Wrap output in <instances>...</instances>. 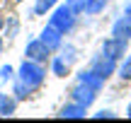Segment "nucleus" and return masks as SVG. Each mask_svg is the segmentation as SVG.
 Returning <instances> with one entry per match:
<instances>
[{
    "label": "nucleus",
    "mask_w": 131,
    "mask_h": 123,
    "mask_svg": "<svg viewBox=\"0 0 131 123\" xmlns=\"http://www.w3.org/2000/svg\"><path fill=\"white\" fill-rule=\"evenodd\" d=\"M3 39H7V41H15L19 34V17L17 14H7V19H5V27H3Z\"/></svg>",
    "instance_id": "obj_10"
},
{
    "label": "nucleus",
    "mask_w": 131,
    "mask_h": 123,
    "mask_svg": "<svg viewBox=\"0 0 131 123\" xmlns=\"http://www.w3.org/2000/svg\"><path fill=\"white\" fill-rule=\"evenodd\" d=\"M75 80H78V82H85V85H90V87H95L97 92H100V89L104 87V80H102L100 75H95L92 70H80Z\"/></svg>",
    "instance_id": "obj_11"
},
{
    "label": "nucleus",
    "mask_w": 131,
    "mask_h": 123,
    "mask_svg": "<svg viewBox=\"0 0 131 123\" xmlns=\"http://www.w3.org/2000/svg\"><path fill=\"white\" fill-rule=\"evenodd\" d=\"M3 51H5V39L0 36V58H3Z\"/></svg>",
    "instance_id": "obj_22"
},
{
    "label": "nucleus",
    "mask_w": 131,
    "mask_h": 123,
    "mask_svg": "<svg viewBox=\"0 0 131 123\" xmlns=\"http://www.w3.org/2000/svg\"><path fill=\"white\" fill-rule=\"evenodd\" d=\"M12 94H15V99H17V101H22V99H27L32 92H29L27 87H24L22 82L17 80V77H15V80H12Z\"/></svg>",
    "instance_id": "obj_17"
},
{
    "label": "nucleus",
    "mask_w": 131,
    "mask_h": 123,
    "mask_svg": "<svg viewBox=\"0 0 131 123\" xmlns=\"http://www.w3.org/2000/svg\"><path fill=\"white\" fill-rule=\"evenodd\" d=\"M15 109H17V99L0 92V116H12Z\"/></svg>",
    "instance_id": "obj_13"
},
{
    "label": "nucleus",
    "mask_w": 131,
    "mask_h": 123,
    "mask_svg": "<svg viewBox=\"0 0 131 123\" xmlns=\"http://www.w3.org/2000/svg\"><path fill=\"white\" fill-rule=\"evenodd\" d=\"M49 63H51V72H53L56 77H66V75H70V63H68V60H63L61 56H53Z\"/></svg>",
    "instance_id": "obj_12"
},
{
    "label": "nucleus",
    "mask_w": 131,
    "mask_h": 123,
    "mask_svg": "<svg viewBox=\"0 0 131 123\" xmlns=\"http://www.w3.org/2000/svg\"><path fill=\"white\" fill-rule=\"evenodd\" d=\"M70 99L90 109V106L95 104V99H97V89L90 87V85H85V82H75V87L70 89Z\"/></svg>",
    "instance_id": "obj_5"
},
{
    "label": "nucleus",
    "mask_w": 131,
    "mask_h": 123,
    "mask_svg": "<svg viewBox=\"0 0 131 123\" xmlns=\"http://www.w3.org/2000/svg\"><path fill=\"white\" fill-rule=\"evenodd\" d=\"M112 36H117V39H131V17H119L117 22L112 24Z\"/></svg>",
    "instance_id": "obj_9"
},
{
    "label": "nucleus",
    "mask_w": 131,
    "mask_h": 123,
    "mask_svg": "<svg viewBox=\"0 0 131 123\" xmlns=\"http://www.w3.org/2000/svg\"><path fill=\"white\" fill-rule=\"evenodd\" d=\"M58 51H61L58 56H61L63 60H68L70 65H73V63L78 60V48H75L73 43H61V48H58Z\"/></svg>",
    "instance_id": "obj_15"
},
{
    "label": "nucleus",
    "mask_w": 131,
    "mask_h": 123,
    "mask_svg": "<svg viewBox=\"0 0 131 123\" xmlns=\"http://www.w3.org/2000/svg\"><path fill=\"white\" fill-rule=\"evenodd\" d=\"M39 39H41V41L51 48V53L58 51V48H61V43H63V34L58 32L53 24H44V29L39 32Z\"/></svg>",
    "instance_id": "obj_7"
},
{
    "label": "nucleus",
    "mask_w": 131,
    "mask_h": 123,
    "mask_svg": "<svg viewBox=\"0 0 131 123\" xmlns=\"http://www.w3.org/2000/svg\"><path fill=\"white\" fill-rule=\"evenodd\" d=\"M12 3H15V5H19V3H27V0H12Z\"/></svg>",
    "instance_id": "obj_26"
},
{
    "label": "nucleus",
    "mask_w": 131,
    "mask_h": 123,
    "mask_svg": "<svg viewBox=\"0 0 131 123\" xmlns=\"http://www.w3.org/2000/svg\"><path fill=\"white\" fill-rule=\"evenodd\" d=\"M90 70H92L95 75H100L104 82H107L109 77L117 72V60H114V58H109V56H104V53H100V56L92 58V63H90Z\"/></svg>",
    "instance_id": "obj_4"
},
{
    "label": "nucleus",
    "mask_w": 131,
    "mask_h": 123,
    "mask_svg": "<svg viewBox=\"0 0 131 123\" xmlns=\"http://www.w3.org/2000/svg\"><path fill=\"white\" fill-rule=\"evenodd\" d=\"M117 75L122 77L124 82H129V80H131V56H124L122 65L117 68Z\"/></svg>",
    "instance_id": "obj_16"
},
{
    "label": "nucleus",
    "mask_w": 131,
    "mask_h": 123,
    "mask_svg": "<svg viewBox=\"0 0 131 123\" xmlns=\"http://www.w3.org/2000/svg\"><path fill=\"white\" fill-rule=\"evenodd\" d=\"M15 80V68L12 65H3L0 68V82H12Z\"/></svg>",
    "instance_id": "obj_20"
},
{
    "label": "nucleus",
    "mask_w": 131,
    "mask_h": 123,
    "mask_svg": "<svg viewBox=\"0 0 131 123\" xmlns=\"http://www.w3.org/2000/svg\"><path fill=\"white\" fill-rule=\"evenodd\" d=\"M104 7H107V0H88L85 12H88V14H100Z\"/></svg>",
    "instance_id": "obj_18"
},
{
    "label": "nucleus",
    "mask_w": 131,
    "mask_h": 123,
    "mask_svg": "<svg viewBox=\"0 0 131 123\" xmlns=\"http://www.w3.org/2000/svg\"><path fill=\"white\" fill-rule=\"evenodd\" d=\"M15 77H17L29 92H37L39 87L44 85V80H46V68H44V63L24 58V60L19 63V68L15 70Z\"/></svg>",
    "instance_id": "obj_1"
},
{
    "label": "nucleus",
    "mask_w": 131,
    "mask_h": 123,
    "mask_svg": "<svg viewBox=\"0 0 131 123\" xmlns=\"http://www.w3.org/2000/svg\"><path fill=\"white\" fill-rule=\"evenodd\" d=\"M66 5H68L75 14H83L85 7H88V0H66Z\"/></svg>",
    "instance_id": "obj_19"
},
{
    "label": "nucleus",
    "mask_w": 131,
    "mask_h": 123,
    "mask_svg": "<svg viewBox=\"0 0 131 123\" xmlns=\"http://www.w3.org/2000/svg\"><path fill=\"white\" fill-rule=\"evenodd\" d=\"M126 118H131V101H129V106H126Z\"/></svg>",
    "instance_id": "obj_25"
},
{
    "label": "nucleus",
    "mask_w": 131,
    "mask_h": 123,
    "mask_svg": "<svg viewBox=\"0 0 131 123\" xmlns=\"http://www.w3.org/2000/svg\"><path fill=\"white\" fill-rule=\"evenodd\" d=\"M126 48H129V41L126 39H117V36H109L102 41V53L109 58H114V60H119V58L126 56Z\"/></svg>",
    "instance_id": "obj_6"
},
{
    "label": "nucleus",
    "mask_w": 131,
    "mask_h": 123,
    "mask_svg": "<svg viewBox=\"0 0 131 123\" xmlns=\"http://www.w3.org/2000/svg\"><path fill=\"white\" fill-rule=\"evenodd\" d=\"M24 58L37 60V63H44V65H46V63L51 60V48H49L39 36H34V39H29L27 46H24Z\"/></svg>",
    "instance_id": "obj_3"
},
{
    "label": "nucleus",
    "mask_w": 131,
    "mask_h": 123,
    "mask_svg": "<svg viewBox=\"0 0 131 123\" xmlns=\"http://www.w3.org/2000/svg\"><path fill=\"white\" fill-rule=\"evenodd\" d=\"M3 27H5V17H3V12H0V32H3Z\"/></svg>",
    "instance_id": "obj_24"
},
{
    "label": "nucleus",
    "mask_w": 131,
    "mask_h": 123,
    "mask_svg": "<svg viewBox=\"0 0 131 123\" xmlns=\"http://www.w3.org/2000/svg\"><path fill=\"white\" fill-rule=\"evenodd\" d=\"M56 5H58V0H34L32 12H34V14H39V17H44V14H46V12H51Z\"/></svg>",
    "instance_id": "obj_14"
},
{
    "label": "nucleus",
    "mask_w": 131,
    "mask_h": 123,
    "mask_svg": "<svg viewBox=\"0 0 131 123\" xmlns=\"http://www.w3.org/2000/svg\"><path fill=\"white\" fill-rule=\"evenodd\" d=\"M75 19H78V14L73 12V10L68 7V5H56V7L51 10V17H49V24H53V27L58 29V32L63 34H70L75 29Z\"/></svg>",
    "instance_id": "obj_2"
},
{
    "label": "nucleus",
    "mask_w": 131,
    "mask_h": 123,
    "mask_svg": "<svg viewBox=\"0 0 131 123\" xmlns=\"http://www.w3.org/2000/svg\"><path fill=\"white\" fill-rule=\"evenodd\" d=\"M85 114H88V106H83V104H78V101L70 99V104L61 106L58 118H85Z\"/></svg>",
    "instance_id": "obj_8"
},
{
    "label": "nucleus",
    "mask_w": 131,
    "mask_h": 123,
    "mask_svg": "<svg viewBox=\"0 0 131 123\" xmlns=\"http://www.w3.org/2000/svg\"><path fill=\"white\" fill-rule=\"evenodd\" d=\"M124 14H126V17H131V3L126 5V10H124Z\"/></svg>",
    "instance_id": "obj_23"
},
{
    "label": "nucleus",
    "mask_w": 131,
    "mask_h": 123,
    "mask_svg": "<svg viewBox=\"0 0 131 123\" xmlns=\"http://www.w3.org/2000/svg\"><path fill=\"white\" fill-rule=\"evenodd\" d=\"M95 118H114V114L112 111H97V114H92Z\"/></svg>",
    "instance_id": "obj_21"
}]
</instances>
